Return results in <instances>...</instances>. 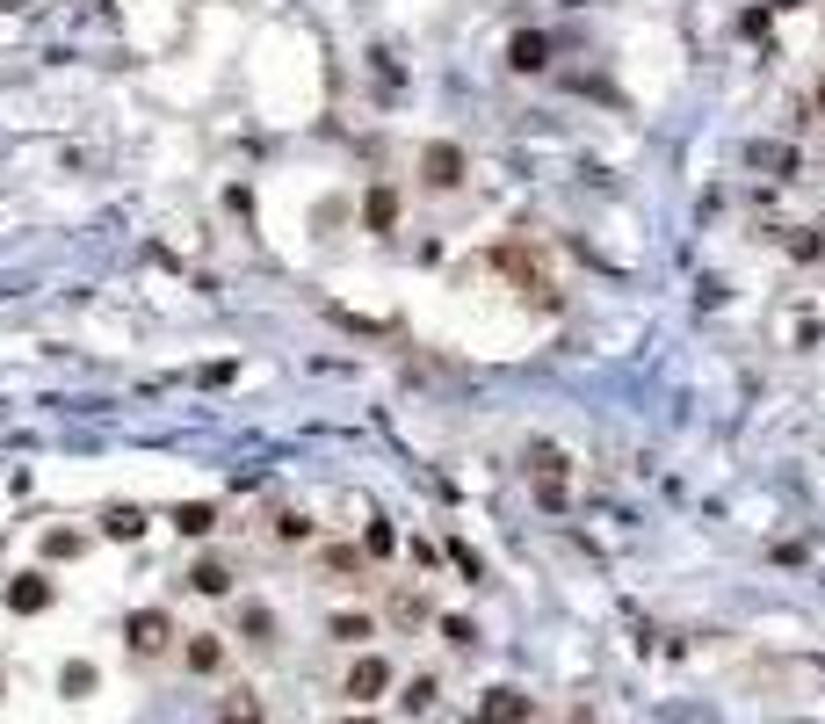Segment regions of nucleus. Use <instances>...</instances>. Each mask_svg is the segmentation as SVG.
<instances>
[{"instance_id":"f257e3e1","label":"nucleus","mask_w":825,"mask_h":724,"mask_svg":"<svg viewBox=\"0 0 825 724\" xmlns=\"http://www.w3.org/2000/svg\"><path fill=\"white\" fill-rule=\"evenodd\" d=\"M124 645H131V659H160L174 645V616L167 609H131L124 616Z\"/></svg>"},{"instance_id":"f03ea898","label":"nucleus","mask_w":825,"mask_h":724,"mask_svg":"<svg viewBox=\"0 0 825 724\" xmlns=\"http://www.w3.org/2000/svg\"><path fill=\"white\" fill-rule=\"evenodd\" d=\"M420 181H427V189H456V181H464V145L435 138V145L420 153Z\"/></svg>"},{"instance_id":"7ed1b4c3","label":"nucleus","mask_w":825,"mask_h":724,"mask_svg":"<svg viewBox=\"0 0 825 724\" xmlns=\"http://www.w3.org/2000/svg\"><path fill=\"white\" fill-rule=\"evenodd\" d=\"M384 688H391V659H377V652H370V659H355V667H348L341 696H348V703H377Z\"/></svg>"},{"instance_id":"20e7f679","label":"nucleus","mask_w":825,"mask_h":724,"mask_svg":"<svg viewBox=\"0 0 825 724\" xmlns=\"http://www.w3.org/2000/svg\"><path fill=\"white\" fill-rule=\"evenodd\" d=\"M0 601H8L15 616H44L51 609V580H44V572H15V580L0 587Z\"/></svg>"},{"instance_id":"39448f33","label":"nucleus","mask_w":825,"mask_h":724,"mask_svg":"<svg viewBox=\"0 0 825 724\" xmlns=\"http://www.w3.org/2000/svg\"><path fill=\"white\" fill-rule=\"evenodd\" d=\"M507 66L514 73H543L550 66V37H543V29H522V37L507 44Z\"/></svg>"},{"instance_id":"423d86ee","label":"nucleus","mask_w":825,"mask_h":724,"mask_svg":"<svg viewBox=\"0 0 825 724\" xmlns=\"http://www.w3.org/2000/svg\"><path fill=\"white\" fill-rule=\"evenodd\" d=\"M181 587H189V594H232V565H218V558H196Z\"/></svg>"},{"instance_id":"0eeeda50","label":"nucleus","mask_w":825,"mask_h":724,"mask_svg":"<svg viewBox=\"0 0 825 724\" xmlns=\"http://www.w3.org/2000/svg\"><path fill=\"white\" fill-rule=\"evenodd\" d=\"M478 717H485V724H522V717H529V696H514V688H493Z\"/></svg>"},{"instance_id":"6e6552de","label":"nucleus","mask_w":825,"mask_h":724,"mask_svg":"<svg viewBox=\"0 0 825 724\" xmlns=\"http://www.w3.org/2000/svg\"><path fill=\"white\" fill-rule=\"evenodd\" d=\"M145 507H109V515H102V536H116V543H138L145 536Z\"/></svg>"},{"instance_id":"1a4fd4ad","label":"nucleus","mask_w":825,"mask_h":724,"mask_svg":"<svg viewBox=\"0 0 825 724\" xmlns=\"http://www.w3.org/2000/svg\"><path fill=\"white\" fill-rule=\"evenodd\" d=\"M218 724H268V710H261V696H254V688H232V696H225V710H218Z\"/></svg>"},{"instance_id":"9d476101","label":"nucleus","mask_w":825,"mask_h":724,"mask_svg":"<svg viewBox=\"0 0 825 724\" xmlns=\"http://www.w3.org/2000/svg\"><path fill=\"white\" fill-rule=\"evenodd\" d=\"M174 529L181 536H210V529H218V507H210V500H181L174 507Z\"/></svg>"},{"instance_id":"9b49d317","label":"nucleus","mask_w":825,"mask_h":724,"mask_svg":"<svg viewBox=\"0 0 825 724\" xmlns=\"http://www.w3.org/2000/svg\"><path fill=\"white\" fill-rule=\"evenodd\" d=\"M362 225H370V232H391V225H399V196H391V189H370V196H362Z\"/></svg>"},{"instance_id":"f8f14e48","label":"nucleus","mask_w":825,"mask_h":724,"mask_svg":"<svg viewBox=\"0 0 825 724\" xmlns=\"http://www.w3.org/2000/svg\"><path fill=\"white\" fill-rule=\"evenodd\" d=\"M181 659H189V674H218V667H225V645L210 638V630H196V638H189V652H181Z\"/></svg>"},{"instance_id":"ddd939ff","label":"nucleus","mask_w":825,"mask_h":724,"mask_svg":"<svg viewBox=\"0 0 825 724\" xmlns=\"http://www.w3.org/2000/svg\"><path fill=\"white\" fill-rule=\"evenodd\" d=\"M95 681H102V674L87 667V659H73V667L58 674V696H73V703H80V696H95Z\"/></svg>"},{"instance_id":"4468645a","label":"nucleus","mask_w":825,"mask_h":724,"mask_svg":"<svg viewBox=\"0 0 825 724\" xmlns=\"http://www.w3.org/2000/svg\"><path fill=\"white\" fill-rule=\"evenodd\" d=\"M391 551H399V529H391V522H370V529H362V558H391Z\"/></svg>"},{"instance_id":"2eb2a0df","label":"nucleus","mask_w":825,"mask_h":724,"mask_svg":"<svg viewBox=\"0 0 825 724\" xmlns=\"http://www.w3.org/2000/svg\"><path fill=\"white\" fill-rule=\"evenodd\" d=\"M435 696H442V688H435V674H420V681H406V696H399V703L420 717V710H435Z\"/></svg>"},{"instance_id":"dca6fc26","label":"nucleus","mask_w":825,"mask_h":724,"mask_svg":"<svg viewBox=\"0 0 825 724\" xmlns=\"http://www.w3.org/2000/svg\"><path fill=\"white\" fill-rule=\"evenodd\" d=\"M370 630H377V623H370V616H355V609H348V616H333V638H341V645H362Z\"/></svg>"},{"instance_id":"f3484780","label":"nucleus","mask_w":825,"mask_h":724,"mask_svg":"<svg viewBox=\"0 0 825 724\" xmlns=\"http://www.w3.org/2000/svg\"><path fill=\"white\" fill-rule=\"evenodd\" d=\"M239 630H247L254 645H268V638H275V616H268V609H247V616H239Z\"/></svg>"},{"instance_id":"a211bd4d","label":"nucleus","mask_w":825,"mask_h":724,"mask_svg":"<svg viewBox=\"0 0 825 724\" xmlns=\"http://www.w3.org/2000/svg\"><path fill=\"white\" fill-rule=\"evenodd\" d=\"M80 551V529H51L44 536V558H73Z\"/></svg>"},{"instance_id":"6ab92c4d","label":"nucleus","mask_w":825,"mask_h":724,"mask_svg":"<svg viewBox=\"0 0 825 724\" xmlns=\"http://www.w3.org/2000/svg\"><path fill=\"white\" fill-rule=\"evenodd\" d=\"M275 536H283V543H304V536H312V522H304V515H275Z\"/></svg>"},{"instance_id":"aec40b11","label":"nucleus","mask_w":825,"mask_h":724,"mask_svg":"<svg viewBox=\"0 0 825 724\" xmlns=\"http://www.w3.org/2000/svg\"><path fill=\"white\" fill-rule=\"evenodd\" d=\"M818 247H825L818 232H789V254H797V261H818Z\"/></svg>"},{"instance_id":"412c9836","label":"nucleus","mask_w":825,"mask_h":724,"mask_svg":"<svg viewBox=\"0 0 825 724\" xmlns=\"http://www.w3.org/2000/svg\"><path fill=\"white\" fill-rule=\"evenodd\" d=\"M348 724H377V717H348Z\"/></svg>"},{"instance_id":"4be33fe9","label":"nucleus","mask_w":825,"mask_h":724,"mask_svg":"<svg viewBox=\"0 0 825 724\" xmlns=\"http://www.w3.org/2000/svg\"><path fill=\"white\" fill-rule=\"evenodd\" d=\"M0 688H8V681H0Z\"/></svg>"}]
</instances>
